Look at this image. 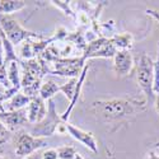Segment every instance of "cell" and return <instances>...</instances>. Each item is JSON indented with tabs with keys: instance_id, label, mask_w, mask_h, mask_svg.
Listing matches in <instances>:
<instances>
[{
	"instance_id": "6da1fadb",
	"label": "cell",
	"mask_w": 159,
	"mask_h": 159,
	"mask_svg": "<svg viewBox=\"0 0 159 159\" xmlns=\"http://www.w3.org/2000/svg\"><path fill=\"white\" fill-rule=\"evenodd\" d=\"M147 101H139L135 98L96 101L92 103V111L104 121H116L144 111L147 108Z\"/></svg>"
},
{
	"instance_id": "7a4b0ae2",
	"label": "cell",
	"mask_w": 159,
	"mask_h": 159,
	"mask_svg": "<svg viewBox=\"0 0 159 159\" xmlns=\"http://www.w3.org/2000/svg\"><path fill=\"white\" fill-rule=\"evenodd\" d=\"M136 78L138 84L144 92L147 97L148 103L155 102V93H154V61L148 56L143 55L139 60L138 69H136Z\"/></svg>"
},
{
	"instance_id": "3957f363",
	"label": "cell",
	"mask_w": 159,
	"mask_h": 159,
	"mask_svg": "<svg viewBox=\"0 0 159 159\" xmlns=\"http://www.w3.org/2000/svg\"><path fill=\"white\" fill-rule=\"evenodd\" d=\"M0 27H2V30L4 31L5 36L8 37V39L11 42L13 46L19 45L23 41L24 42L30 41L32 38H37V39L42 38L41 34H38L36 32H31L28 30H25L24 27H22L19 22L10 16L0 14Z\"/></svg>"
},
{
	"instance_id": "277c9868",
	"label": "cell",
	"mask_w": 159,
	"mask_h": 159,
	"mask_svg": "<svg viewBox=\"0 0 159 159\" xmlns=\"http://www.w3.org/2000/svg\"><path fill=\"white\" fill-rule=\"evenodd\" d=\"M64 121L61 120V116L56 112L55 107V102L54 99H48L47 101V115L41 122L36 124L32 130H31V135L34 138H47L52 136L57 132V127L62 124Z\"/></svg>"
},
{
	"instance_id": "5b68a950",
	"label": "cell",
	"mask_w": 159,
	"mask_h": 159,
	"mask_svg": "<svg viewBox=\"0 0 159 159\" xmlns=\"http://www.w3.org/2000/svg\"><path fill=\"white\" fill-rule=\"evenodd\" d=\"M51 65L52 68L50 70V74L66 76V78L69 76L74 79L80 76L87 64L83 56H79V57H57Z\"/></svg>"
},
{
	"instance_id": "8992f818",
	"label": "cell",
	"mask_w": 159,
	"mask_h": 159,
	"mask_svg": "<svg viewBox=\"0 0 159 159\" xmlns=\"http://www.w3.org/2000/svg\"><path fill=\"white\" fill-rule=\"evenodd\" d=\"M14 145H16V155L23 159L28 155H32L38 149L47 147L48 141L45 138H34L28 132L19 131L14 136Z\"/></svg>"
},
{
	"instance_id": "52a82bcc",
	"label": "cell",
	"mask_w": 159,
	"mask_h": 159,
	"mask_svg": "<svg viewBox=\"0 0 159 159\" xmlns=\"http://www.w3.org/2000/svg\"><path fill=\"white\" fill-rule=\"evenodd\" d=\"M116 47L112 42L111 37H98L94 41L88 43L84 54L82 55L84 60L87 61L88 59H94V57H102V59H111L115 57L116 55Z\"/></svg>"
},
{
	"instance_id": "ba28073f",
	"label": "cell",
	"mask_w": 159,
	"mask_h": 159,
	"mask_svg": "<svg viewBox=\"0 0 159 159\" xmlns=\"http://www.w3.org/2000/svg\"><path fill=\"white\" fill-rule=\"evenodd\" d=\"M66 131L69 132V135L75 139L76 141L82 143L84 147H87L88 149H90L93 153H98V144H97V140L94 138V135L92 132H88V131H84L82 129H79L69 122H66Z\"/></svg>"
},
{
	"instance_id": "9c48e42d",
	"label": "cell",
	"mask_w": 159,
	"mask_h": 159,
	"mask_svg": "<svg viewBox=\"0 0 159 159\" xmlns=\"http://www.w3.org/2000/svg\"><path fill=\"white\" fill-rule=\"evenodd\" d=\"M0 121H2L9 130H14L19 126H23L28 122L27 110H18V111H4L0 110Z\"/></svg>"
},
{
	"instance_id": "30bf717a",
	"label": "cell",
	"mask_w": 159,
	"mask_h": 159,
	"mask_svg": "<svg viewBox=\"0 0 159 159\" xmlns=\"http://www.w3.org/2000/svg\"><path fill=\"white\" fill-rule=\"evenodd\" d=\"M134 66V57L129 50L117 51L113 57V69L120 76H126L130 74Z\"/></svg>"
},
{
	"instance_id": "8fae6325",
	"label": "cell",
	"mask_w": 159,
	"mask_h": 159,
	"mask_svg": "<svg viewBox=\"0 0 159 159\" xmlns=\"http://www.w3.org/2000/svg\"><path fill=\"white\" fill-rule=\"evenodd\" d=\"M47 115V106L45 104V99H42L39 96L31 98V102L28 104L27 110V117L30 124H38L41 122Z\"/></svg>"
},
{
	"instance_id": "7c38bea8",
	"label": "cell",
	"mask_w": 159,
	"mask_h": 159,
	"mask_svg": "<svg viewBox=\"0 0 159 159\" xmlns=\"http://www.w3.org/2000/svg\"><path fill=\"white\" fill-rule=\"evenodd\" d=\"M88 70H89V64H87V65L84 66V69H83V71H82L80 76L78 78V85H76V90H75V94H74L73 101L69 103V107L66 108V111H65L62 115H60V116H61V120H62L64 122L68 121V118H69V116H70L71 111L74 110L75 104H76V102H78V98H79V96H80V92H82V88H83V83H84V80H85V76H87V74H88Z\"/></svg>"
},
{
	"instance_id": "4fadbf2b",
	"label": "cell",
	"mask_w": 159,
	"mask_h": 159,
	"mask_svg": "<svg viewBox=\"0 0 159 159\" xmlns=\"http://www.w3.org/2000/svg\"><path fill=\"white\" fill-rule=\"evenodd\" d=\"M30 102H31L30 97L25 96L23 92H18L14 97L10 98L5 103V106H3V108L4 111H18V110H23L25 106L30 104Z\"/></svg>"
},
{
	"instance_id": "5bb4252c",
	"label": "cell",
	"mask_w": 159,
	"mask_h": 159,
	"mask_svg": "<svg viewBox=\"0 0 159 159\" xmlns=\"http://www.w3.org/2000/svg\"><path fill=\"white\" fill-rule=\"evenodd\" d=\"M0 41L3 43L4 47V65H9L10 62H19L17 55H16V51H14V46L11 45V42L8 39V37L5 36L4 31L0 27Z\"/></svg>"
},
{
	"instance_id": "9a60e30c",
	"label": "cell",
	"mask_w": 159,
	"mask_h": 159,
	"mask_svg": "<svg viewBox=\"0 0 159 159\" xmlns=\"http://www.w3.org/2000/svg\"><path fill=\"white\" fill-rule=\"evenodd\" d=\"M27 7V2L23 0H0V14L9 16Z\"/></svg>"
},
{
	"instance_id": "2e32d148",
	"label": "cell",
	"mask_w": 159,
	"mask_h": 159,
	"mask_svg": "<svg viewBox=\"0 0 159 159\" xmlns=\"http://www.w3.org/2000/svg\"><path fill=\"white\" fill-rule=\"evenodd\" d=\"M112 42L116 47L117 51H124V50H130L134 43V37L131 33H120L115 34L111 37Z\"/></svg>"
},
{
	"instance_id": "e0dca14e",
	"label": "cell",
	"mask_w": 159,
	"mask_h": 159,
	"mask_svg": "<svg viewBox=\"0 0 159 159\" xmlns=\"http://www.w3.org/2000/svg\"><path fill=\"white\" fill-rule=\"evenodd\" d=\"M60 92V85H57L55 82L52 80H47L41 85L39 89V97L42 99H51L55 94H57Z\"/></svg>"
},
{
	"instance_id": "ac0fdd59",
	"label": "cell",
	"mask_w": 159,
	"mask_h": 159,
	"mask_svg": "<svg viewBox=\"0 0 159 159\" xmlns=\"http://www.w3.org/2000/svg\"><path fill=\"white\" fill-rule=\"evenodd\" d=\"M19 62H10L9 64V68H8V78H9V82H10V85L11 88H18V89H22L20 87V74H19V66H18Z\"/></svg>"
},
{
	"instance_id": "d6986e66",
	"label": "cell",
	"mask_w": 159,
	"mask_h": 159,
	"mask_svg": "<svg viewBox=\"0 0 159 159\" xmlns=\"http://www.w3.org/2000/svg\"><path fill=\"white\" fill-rule=\"evenodd\" d=\"M76 85H78V78L70 79L68 83H65V84L60 85V92L66 96V98H68L69 102H71L73 98H74L75 90H76Z\"/></svg>"
},
{
	"instance_id": "ffe728a7",
	"label": "cell",
	"mask_w": 159,
	"mask_h": 159,
	"mask_svg": "<svg viewBox=\"0 0 159 159\" xmlns=\"http://www.w3.org/2000/svg\"><path fill=\"white\" fill-rule=\"evenodd\" d=\"M57 154H59V159H75L78 152L75 150L74 147L65 145V147H60L57 149Z\"/></svg>"
},
{
	"instance_id": "44dd1931",
	"label": "cell",
	"mask_w": 159,
	"mask_h": 159,
	"mask_svg": "<svg viewBox=\"0 0 159 159\" xmlns=\"http://www.w3.org/2000/svg\"><path fill=\"white\" fill-rule=\"evenodd\" d=\"M34 52H33V48H32V43H31V39L30 41H25L23 45H22V48H20V57L23 60H32L34 59Z\"/></svg>"
},
{
	"instance_id": "7402d4cb",
	"label": "cell",
	"mask_w": 159,
	"mask_h": 159,
	"mask_svg": "<svg viewBox=\"0 0 159 159\" xmlns=\"http://www.w3.org/2000/svg\"><path fill=\"white\" fill-rule=\"evenodd\" d=\"M11 139V132L10 130L0 121V150L4 148V145Z\"/></svg>"
},
{
	"instance_id": "603a6c76",
	"label": "cell",
	"mask_w": 159,
	"mask_h": 159,
	"mask_svg": "<svg viewBox=\"0 0 159 159\" xmlns=\"http://www.w3.org/2000/svg\"><path fill=\"white\" fill-rule=\"evenodd\" d=\"M70 2H56V0H54V2H51V4L52 5H55V7H57L59 9H61L62 11H64V14H66V16H69V17H71V18H74V19H76V14L71 10V8H70V4H69Z\"/></svg>"
},
{
	"instance_id": "cb8c5ba5",
	"label": "cell",
	"mask_w": 159,
	"mask_h": 159,
	"mask_svg": "<svg viewBox=\"0 0 159 159\" xmlns=\"http://www.w3.org/2000/svg\"><path fill=\"white\" fill-rule=\"evenodd\" d=\"M154 93L157 94L159 92V42H158V56H157V61L154 62Z\"/></svg>"
},
{
	"instance_id": "d4e9b609",
	"label": "cell",
	"mask_w": 159,
	"mask_h": 159,
	"mask_svg": "<svg viewBox=\"0 0 159 159\" xmlns=\"http://www.w3.org/2000/svg\"><path fill=\"white\" fill-rule=\"evenodd\" d=\"M0 84L4 85L7 89L11 88L10 82H9V78H8V71H7V65H3L0 68Z\"/></svg>"
},
{
	"instance_id": "484cf974",
	"label": "cell",
	"mask_w": 159,
	"mask_h": 159,
	"mask_svg": "<svg viewBox=\"0 0 159 159\" xmlns=\"http://www.w3.org/2000/svg\"><path fill=\"white\" fill-rule=\"evenodd\" d=\"M42 159H59L57 149H46L42 153Z\"/></svg>"
},
{
	"instance_id": "4316f807",
	"label": "cell",
	"mask_w": 159,
	"mask_h": 159,
	"mask_svg": "<svg viewBox=\"0 0 159 159\" xmlns=\"http://www.w3.org/2000/svg\"><path fill=\"white\" fill-rule=\"evenodd\" d=\"M147 14H148V16H152L154 19H157V20L159 22V11L153 10V9H147Z\"/></svg>"
},
{
	"instance_id": "83f0119b",
	"label": "cell",
	"mask_w": 159,
	"mask_h": 159,
	"mask_svg": "<svg viewBox=\"0 0 159 159\" xmlns=\"http://www.w3.org/2000/svg\"><path fill=\"white\" fill-rule=\"evenodd\" d=\"M4 65V47H3V43L0 41V68Z\"/></svg>"
},
{
	"instance_id": "f1b7e54d",
	"label": "cell",
	"mask_w": 159,
	"mask_h": 159,
	"mask_svg": "<svg viewBox=\"0 0 159 159\" xmlns=\"http://www.w3.org/2000/svg\"><path fill=\"white\" fill-rule=\"evenodd\" d=\"M23 159H42V154H38V153H33L32 155H28Z\"/></svg>"
},
{
	"instance_id": "f546056e",
	"label": "cell",
	"mask_w": 159,
	"mask_h": 159,
	"mask_svg": "<svg viewBox=\"0 0 159 159\" xmlns=\"http://www.w3.org/2000/svg\"><path fill=\"white\" fill-rule=\"evenodd\" d=\"M155 110L159 113V92H158L157 96H155Z\"/></svg>"
},
{
	"instance_id": "4dcf8cb0",
	"label": "cell",
	"mask_w": 159,
	"mask_h": 159,
	"mask_svg": "<svg viewBox=\"0 0 159 159\" xmlns=\"http://www.w3.org/2000/svg\"><path fill=\"white\" fill-rule=\"evenodd\" d=\"M148 159H159V155L155 154L154 152H150V153L148 154Z\"/></svg>"
},
{
	"instance_id": "1f68e13d",
	"label": "cell",
	"mask_w": 159,
	"mask_h": 159,
	"mask_svg": "<svg viewBox=\"0 0 159 159\" xmlns=\"http://www.w3.org/2000/svg\"><path fill=\"white\" fill-rule=\"evenodd\" d=\"M75 159H84V158H83V157H82L80 154H79V153H78V154L75 155Z\"/></svg>"
},
{
	"instance_id": "d6a6232c",
	"label": "cell",
	"mask_w": 159,
	"mask_h": 159,
	"mask_svg": "<svg viewBox=\"0 0 159 159\" xmlns=\"http://www.w3.org/2000/svg\"><path fill=\"white\" fill-rule=\"evenodd\" d=\"M155 147H157V148H159V141H158V143L155 144Z\"/></svg>"
},
{
	"instance_id": "836d02e7",
	"label": "cell",
	"mask_w": 159,
	"mask_h": 159,
	"mask_svg": "<svg viewBox=\"0 0 159 159\" xmlns=\"http://www.w3.org/2000/svg\"><path fill=\"white\" fill-rule=\"evenodd\" d=\"M0 159H8V158H5V157H0Z\"/></svg>"
}]
</instances>
